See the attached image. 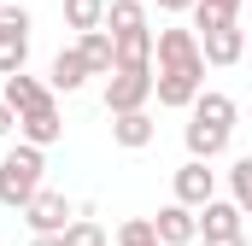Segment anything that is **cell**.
<instances>
[{
  "instance_id": "6da1fadb",
  "label": "cell",
  "mask_w": 252,
  "mask_h": 246,
  "mask_svg": "<svg viewBox=\"0 0 252 246\" xmlns=\"http://www.w3.org/2000/svg\"><path fill=\"white\" fill-rule=\"evenodd\" d=\"M47 147H35V141H24L18 135V147L0 158V205H12V211H24L35 193H41V170H47V158H41Z\"/></svg>"
},
{
  "instance_id": "7a4b0ae2",
  "label": "cell",
  "mask_w": 252,
  "mask_h": 246,
  "mask_svg": "<svg viewBox=\"0 0 252 246\" xmlns=\"http://www.w3.org/2000/svg\"><path fill=\"white\" fill-rule=\"evenodd\" d=\"M153 70H205L199 30H158L153 35Z\"/></svg>"
},
{
  "instance_id": "3957f363",
  "label": "cell",
  "mask_w": 252,
  "mask_h": 246,
  "mask_svg": "<svg viewBox=\"0 0 252 246\" xmlns=\"http://www.w3.org/2000/svg\"><path fill=\"white\" fill-rule=\"evenodd\" d=\"M24 59H30V12L0 0V76L24 70Z\"/></svg>"
},
{
  "instance_id": "277c9868",
  "label": "cell",
  "mask_w": 252,
  "mask_h": 246,
  "mask_svg": "<svg viewBox=\"0 0 252 246\" xmlns=\"http://www.w3.org/2000/svg\"><path fill=\"white\" fill-rule=\"evenodd\" d=\"M153 100V64L147 70H112L106 76V112H141Z\"/></svg>"
},
{
  "instance_id": "5b68a950",
  "label": "cell",
  "mask_w": 252,
  "mask_h": 246,
  "mask_svg": "<svg viewBox=\"0 0 252 246\" xmlns=\"http://www.w3.org/2000/svg\"><path fill=\"white\" fill-rule=\"evenodd\" d=\"M76 217V205L64 199V193H53V187H41L30 205H24V223H30V235H64V223Z\"/></svg>"
},
{
  "instance_id": "8992f818",
  "label": "cell",
  "mask_w": 252,
  "mask_h": 246,
  "mask_svg": "<svg viewBox=\"0 0 252 246\" xmlns=\"http://www.w3.org/2000/svg\"><path fill=\"white\" fill-rule=\"evenodd\" d=\"M199 88H205V70H153V94L170 112H188L199 100Z\"/></svg>"
},
{
  "instance_id": "52a82bcc",
  "label": "cell",
  "mask_w": 252,
  "mask_h": 246,
  "mask_svg": "<svg viewBox=\"0 0 252 246\" xmlns=\"http://www.w3.org/2000/svg\"><path fill=\"white\" fill-rule=\"evenodd\" d=\"M170 187H176V199L182 205H205V199H217V170H211V158H188L176 176H170Z\"/></svg>"
},
{
  "instance_id": "ba28073f",
  "label": "cell",
  "mask_w": 252,
  "mask_h": 246,
  "mask_svg": "<svg viewBox=\"0 0 252 246\" xmlns=\"http://www.w3.org/2000/svg\"><path fill=\"white\" fill-rule=\"evenodd\" d=\"M199 53H205V64H241V53H247V30L229 18V24H217V30H199Z\"/></svg>"
},
{
  "instance_id": "9c48e42d",
  "label": "cell",
  "mask_w": 252,
  "mask_h": 246,
  "mask_svg": "<svg viewBox=\"0 0 252 246\" xmlns=\"http://www.w3.org/2000/svg\"><path fill=\"white\" fill-rule=\"evenodd\" d=\"M153 229H158V241H164V246H193V241H199V211L182 205V199H170V205L153 217Z\"/></svg>"
},
{
  "instance_id": "30bf717a",
  "label": "cell",
  "mask_w": 252,
  "mask_h": 246,
  "mask_svg": "<svg viewBox=\"0 0 252 246\" xmlns=\"http://www.w3.org/2000/svg\"><path fill=\"white\" fill-rule=\"evenodd\" d=\"M76 53L88 64V76H112V70H118V41H112V30H82V35H76Z\"/></svg>"
},
{
  "instance_id": "8fae6325",
  "label": "cell",
  "mask_w": 252,
  "mask_h": 246,
  "mask_svg": "<svg viewBox=\"0 0 252 246\" xmlns=\"http://www.w3.org/2000/svg\"><path fill=\"white\" fill-rule=\"evenodd\" d=\"M18 135H24V141H35V147H53V141L64 135L59 100H41L35 112H24V118H18Z\"/></svg>"
},
{
  "instance_id": "7c38bea8",
  "label": "cell",
  "mask_w": 252,
  "mask_h": 246,
  "mask_svg": "<svg viewBox=\"0 0 252 246\" xmlns=\"http://www.w3.org/2000/svg\"><path fill=\"white\" fill-rule=\"evenodd\" d=\"M0 100H6V106H12V112L24 118V112H35L41 100H53V82H41V76H30V70H12V76H6V94H0Z\"/></svg>"
},
{
  "instance_id": "4fadbf2b",
  "label": "cell",
  "mask_w": 252,
  "mask_h": 246,
  "mask_svg": "<svg viewBox=\"0 0 252 246\" xmlns=\"http://www.w3.org/2000/svg\"><path fill=\"white\" fill-rule=\"evenodd\" d=\"M153 135H158V123L147 118V106H141V112H112V141H118V147L141 153V147H147Z\"/></svg>"
},
{
  "instance_id": "5bb4252c",
  "label": "cell",
  "mask_w": 252,
  "mask_h": 246,
  "mask_svg": "<svg viewBox=\"0 0 252 246\" xmlns=\"http://www.w3.org/2000/svg\"><path fill=\"white\" fill-rule=\"evenodd\" d=\"M182 141H188V158H217V153H229V129H217V123H205V118H188Z\"/></svg>"
},
{
  "instance_id": "9a60e30c",
  "label": "cell",
  "mask_w": 252,
  "mask_h": 246,
  "mask_svg": "<svg viewBox=\"0 0 252 246\" xmlns=\"http://www.w3.org/2000/svg\"><path fill=\"white\" fill-rule=\"evenodd\" d=\"M241 223H247V211L235 199H205L199 205V235H241Z\"/></svg>"
},
{
  "instance_id": "2e32d148",
  "label": "cell",
  "mask_w": 252,
  "mask_h": 246,
  "mask_svg": "<svg viewBox=\"0 0 252 246\" xmlns=\"http://www.w3.org/2000/svg\"><path fill=\"white\" fill-rule=\"evenodd\" d=\"M47 82H53V94H76V88L88 82V64H82V53H76V47H64L59 59L47 64Z\"/></svg>"
},
{
  "instance_id": "e0dca14e",
  "label": "cell",
  "mask_w": 252,
  "mask_h": 246,
  "mask_svg": "<svg viewBox=\"0 0 252 246\" xmlns=\"http://www.w3.org/2000/svg\"><path fill=\"white\" fill-rule=\"evenodd\" d=\"M118 41V70H147L153 64V30H124Z\"/></svg>"
},
{
  "instance_id": "ac0fdd59",
  "label": "cell",
  "mask_w": 252,
  "mask_h": 246,
  "mask_svg": "<svg viewBox=\"0 0 252 246\" xmlns=\"http://www.w3.org/2000/svg\"><path fill=\"white\" fill-rule=\"evenodd\" d=\"M188 112H193V118H205V123H217V129H235V100L217 94V88H199V100H193Z\"/></svg>"
},
{
  "instance_id": "d6986e66",
  "label": "cell",
  "mask_w": 252,
  "mask_h": 246,
  "mask_svg": "<svg viewBox=\"0 0 252 246\" xmlns=\"http://www.w3.org/2000/svg\"><path fill=\"white\" fill-rule=\"evenodd\" d=\"M106 30H112V35L147 30V0H106Z\"/></svg>"
},
{
  "instance_id": "ffe728a7",
  "label": "cell",
  "mask_w": 252,
  "mask_h": 246,
  "mask_svg": "<svg viewBox=\"0 0 252 246\" xmlns=\"http://www.w3.org/2000/svg\"><path fill=\"white\" fill-rule=\"evenodd\" d=\"M64 24L82 35V30H106V0H64Z\"/></svg>"
},
{
  "instance_id": "44dd1931",
  "label": "cell",
  "mask_w": 252,
  "mask_h": 246,
  "mask_svg": "<svg viewBox=\"0 0 252 246\" xmlns=\"http://www.w3.org/2000/svg\"><path fill=\"white\" fill-rule=\"evenodd\" d=\"M229 199H235V205H241V211L252 217V153L229 164Z\"/></svg>"
},
{
  "instance_id": "7402d4cb",
  "label": "cell",
  "mask_w": 252,
  "mask_h": 246,
  "mask_svg": "<svg viewBox=\"0 0 252 246\" xmlns=\"http://www.w3.org/2000/svg\"><path fill=\"white\" fill-rule=\"evenodd\" d=\"M64 246H112V241H106V229L94 217H70L64 223Z\"/></svg>"
},
{
  "instance_id": "603a6c76",
  "label": "cell",
  "mask_w": 252,
  "mask_h": 246,
  "mask_svg": "<svg viewBox=\"0 0 252 246\" xmlns=\"http://www.w3.org/2000/svg\"><path fill=\"white\" fill-rule=\"evenodd\" d=\"M118 246H164V241H158L153 217H129L124 229H118Z\"/></svg>"
},
{
  "instance_id": "cb8c5ba5",
  "label": "cell",
  "mask_w": 252,
  "mask_h": 246,
  "mask_svg": "<svg viewBox=\"0 0 252 246\" xmlns=\"http://www.w3.org/2000/svg\"><path fill=\"white\" fill-rule=\"evenodd\" d=\"M12 129H18V112H12V106H6V100H0V141H6V135H12Z\"/></svg>"
},
{
  "instance_id": "d4e9b609",
  "label": "cell",
  "mask_w": 252,
  "mask_h": 246,
  "mask_svg": "<svg viewBox=\"0 0 252 246\" xmlns=\"http://www.w3.org/2000/svg\"><path fill=\"white\" fill-rule=\"evenodd\" d=\"M205 246H247V235H199Z\"/></svg>"
},
{
  "instance_id": "484cf974",
  "label": "cell",
  "mask_w": 252,
  "mask_h": 246,
  "mask_svg": "<svg viewBox=\"0 0 252 246\" xmlns=\"http://www.w3.org/2000/svg\"><path fill=\"white\" fill-rule=\"evenodd\" d=\"M205 6H217V12H229V18H241V6H247V0H205Z\"/></svg>"
},
{
  "instance_id": "4316f807",
  "label": "cell",
  "mask_w": 252,
  "mask_h": 246,
  "mask_svg": "<svg viewBox=\"0 0 252 246\" xmlns=\"http://www.w3.org/2000/svg\"><path fill=\"white\" fill-rule=\"evenodd\" d=\"M30 246H64V235H30Z\"/></svg>"
},
{
  "instance_id": "83f0119b",
  "label": "cell",
  "mask_w": 252,
  "mask_h": 246,
  "mask_svg": "<svg viewBox=\"0 0 252 246\" xmlns=\"http://www.w3.org/2000/svg\"><path fill=\"white\" fill-rule=\"evenodd\" d=\"M164 12H193V0H158Z\"/></svg>"
}]
</instances>
